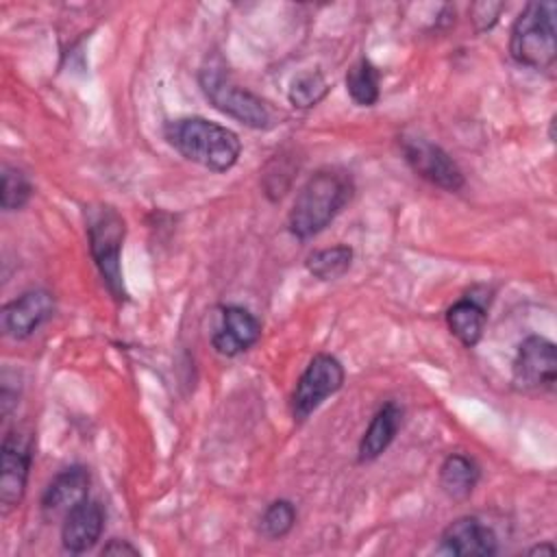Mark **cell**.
<instances>
[{
    "instance_id": "1",
    "label": "cell",
    "mask_w": 557,
    "mask_h": 557,
    "mask_svg": "<svg viewBox=\"0 0 557 557\" xmlns=\"http://www.w3.org/2000/svg\"><path fill=\"white\" fill-rule=\"evenodd\" d=\"M352 178L342 168H322L311 174L287 215L289 233L298 239H311L324 231L352 196Z\"/></svg>"
},
{
    "instance_id": "2",
    "label": "cell",
    "mask_w": 557,
    "mask_h": 557,
    "mask_svg": "<svg viewBox=\"0 0 557 557\" xmlns=\"http://www.w3.org/2000/svg\"><path fill=\"white\" fill-rule=\"evenodd\" d=\"M163 135L181 157L211 172L231 170L242 154L237 133L207 117L191 115L172 120L163 126Z\"/></svg>"
},
{
    "instance_id": "3",
    "label": "cell",
    "mask_w": 557,
    "mask_h": 557,
    "mask_svg": "<svg viewBox=\"0 0 557 557\" xmlns=\"http://www.w3.org/2000/svg\"><path fill=\"white\" fill-rule=\"evenodd\" d=\"M557 4L529 2L516 17L509 35V54L516 63L548 70L557 59Z\"/></svg>"
},
{
    "instance_id": "4",
    "label": "cell",
    "mask_w": 557,
    "mask_h": 557,
    "mask_svg": "<svg viewBox=\"0 0 557 557\" xmlns=\"http://www.w3.org/2000/svg\"><path fill=\"white\" fill-rule=\"evenodd\" d=\"M85 224H87L89 252L100 272V278L107 285L109 294L117 302H124L126 289L122 278L120 255L126 237V222L115 207L96 205L85 211Z\"/></svg>"
},
{
    "instance_id": "5",
    "label": "cell",
    "mask_w": 557,
    "mask_h": 557,
    "mask_svg": "<svg viewBox=\"0 0 557 557\" xmlns=\"http://www.w3.org/2000/svg\"><path fill=\"white\" fill-rule=\"evenodd\" d=\"M198 83L207 96V100L222 113L235 117L244 126L250 128H268L272 117L265 102L248 91L246 87L237 85L222 65L209 63L200 70Z\"/></svg>"
},
{
    "instance_id": "6",
    "label": "cell",
    "mask_w": 557,
    "mask_h": 557,
    "mask_svg": "<svg viewBox=\"0 0 557 557\" xmlns=\"http://www.w3.org/2000/svg\"><path fill=\"white\" fill-rule=\"evenodd\" d=\"M346 379L344 366L337 357L320 352L300 374L292 394V416L296 422H305L329 396L342 389Z\"/></svg>"
},
{
    "instance_id": "7",
    "label": "cell",
    "mask_w": 557,
    "mask_h": 557,
    "mask_svg": "<svg viewBox=\"0 0 557 557\" xmlns=\"http://www.w3.org/2000/svg\"><path fill=\"white\" fill-rule=\"evenodd\" d=\"M511 383L518 392H553L557 383V348L548 337L529 335L520 342Z\"/></svg>"
},
{
    "instance_id": "8",
    "label": "cell",
    "mask_w": 557,
    "mask_h": 557,
    "mask_svg": "<svg viewBox=\"0 0 557 557\" xmlns=\"http://www.w3.org/2000/svg\"><path fill=\"white\" fill-rule=\"evenodd\" d=\"M400 152L407 165L431 185L446 191H459L463 187L466 178L457 161L442 146L429 141L426 137L403 135Z\"/></svg>"
},
{
    "instance_id": "9",
    "label": "cell",
    "mask_w": 557,
    "mask_h": 557,
    "mask_svg": "<svg viewBox=\"0 0 557 557\" xmlns=\"http://www.w3.org/2000/svg\"><path fill=\"white\" fill-rule=\"evenodd\" d=\"M33 463V437L24 431H9L0 455V505L2 513L15 509L26 492Z\"/></svg>"
},
{
    "instance_id": "10",
    "label": "cell",
    "mask_w": 557,
    "mask_h": 557,
    "mask_svg": "<svg viewBox=\"0 0 557 557\" xmlns=\"http://www.w3.org/2000/svg\"><path fill=\"white\" fill-rule=\"evenodd\" d=\"M54 313V296L48 289H28L2 307L4 335L13 339L30 337Z\"/></svg>"
},
{
    "instance_id": "11",
    "label": "cell",
    "mask_w": 557,
    "mask_h": 557,
    "mask_svg": "<svg viewBox=\"0 0 557 557\" xmlns=\"http://www.w3.org/2000/svg\"><path fill=\"white\" fill-rule=\"evenodd\" d=\"M440 553L457 557H492L498 553V537L494 529L476 516H461L442 531Z\"/></svg>"
},
{
    "instance_id": "12",
    "label": "cell",
    "mask_w": 557,
    "mask_h": 557,
    "mask_svg": "<svg viewBox=\"0 0 557 557\" xmlns=\"http://www.w3.org/2000/svg\"><path fill=\"white\" fill-rule=\"evenodd\" d=\"M89 470L85 466L63 468L41 494V513L46 518L67 516L74 507L89 498Z\"/></svg>"
},
{
    "instance_id": "13",
    "label": "cell",
    "mask_w": 557,
    "mask_h": 557,
    "mask_svg": "<svg viewBox=\"0 0 557 557\" xmlns=\"http://www.w3.org/2000/svg\"><path fill=\"white\" fill-rule=\"evenodd\" d=\"M261 337V322L239 305L222 307V324L211 337L215 352L224 357H235L250 346H255Z\"/></svg>"
},
{
    "instance_id": "14",
    "label": "cell",
    "mask_w": 557,
    "mask_h": 557,
    "mask_svg": "<svg viewBox=\"0 0 557 557\" xmlns=\"http://www.w3.org/2000/svg\"><path fill=\"white\" fill-rule=\"evenodd\" d=\"M104 529V509L98 500H83L74 507L61 527V544L67 553H87L96 546Z\"/></svg>"
},
{
    "instance_id": "15",
    "label": "cell",
    "mask_w": 557,
    "mask_h": 557,
    "mask_svg": "<svg viewBox=\"0 0 557 557\" xmlns=\"http://www.w3.org/2000/svg\"><path fill=\"white\" fill-rule=\"evenodd\" d=\"M400 424H403V407L398 403L387 400L383 407H379V411L372 416L368 429L359 440L357 461L370 463L379 459L394 442L396 433L400 431Z\"/></svg>"
},
{
    "instance_id": "16",
    "label": "cell",
    "mask_w": 557,
    "mask_h": 557,
    "mask_svg": "<svg viewBox=\"0 0 557 557\" xmlns=\"http://www.w3.org/2000/svg\"><path fill=\"white\" fill-rule=\"evenodd\" d=\"M487 322V311H485V300H479L476 296H466L457 300L455 305L448 307L446 311V324L448 331L466 346L474 348L485 331Z\"/></svg>"
},
{
    "instance_id": "17",
    "label": "cell",
    "mask_w": 557,
    "mask_h": 557,
    "mask_svg": "<svg viewBox=\"0 0 557 557\" xmlns=\"http://www.w3.org/2000/svg\"><path fill=\"white\" fill-rule=\"evenodd\" d=\"M479 479V463L463 453L448 455L440 466V487L453 500H466L474 492Z\"/></svg>"
},
{
    "instance_id": "18",
    "label": "cell",
    "mask_w": 557,
    "mask_h": 557,
    "mask_svg": "<svg viewBox=\"0 0 557 557\" xmlns=\"http://www.w3.org/2000/svg\"><path fill=\"white\" fill-rule=\"evenodd\" d=\"M381 72L370 59H359L346 72V91L359 107L376 104L381 96Z\"/></svg>"
},
{
    "instance_id": "19",
    "label": "cell",
    "mask_w": 557,
    "mask_h": 557,
    "mask_svg": "<svg viewBox=\"0 0 557 557\" xmlns=\"http://www.w3.org/2000/svg\"><path fill=\"white\" fill-rule=\"evenodd\" d=\"M352 257H355V252L348 244H337V246H329V248H320V250L311 252L307 257L305 265L313 278L335 281L350 270Z\"/></svg>"
},
{
    "instance_id": "20",
    "label": "cell",
    "mask_w": 557,
    "mask_h": 557,
    "mask_svg": "<svg viewBox=\"0 0 557 557\" xmlns=\"http://www.w3.org/2000/svg\"><path fill=\"white\" fill-rule=\"evenodd\" d=\"M329 94V83L320 70H307L298 74L287 89V100L296 109H311Z\"/></svg>"
},
{
    "instance_id": "21",
    "label": "cell",
    "mask_w": 557,
    "mask_h": 557,
    "mask_svg": "<svg viewBox=\"0 0 557 557\" xmlns=\"http://www.w3.org/2000/svg\"><path fill=\"white\" fill-rule=\"evenodd\" d=\"M33 196L30 178L15 165L4 163L0 170V207L4 211H20Z\"/></svg>"
},
{
    "instance_id": "22",
    "label": "cell",
    "mask_w": 557,
    "mask_h": 557,
    "mask_svg": "<svg viewBox=\"0 0 557 557\" xmlns=\"http://www.w3.org/2000/svg\"><path fill=\"white\" fill-rule=\"evenodd\" d=\"M294 524H296V507L287 498L272 500L259 518V531L268 540L285 537L294 529Z\"/></svg>"
},
{
    "instance_id": "23",
    "label": "cell",
    "mask_w": 557,
    "mask_h": 557,
    "mask_svg": "<svg viewBox=\"0 0 557 557\" xmlns=\"http://www.w3.org/2000/svg\"><path fill=\"white\" fill-rule=\"evenodd\" d=\"M505 9V4L503 2H474L472 7H470V20H472V24H474V28L476 30H490L496 22H498V15H500V11Z\"/></svg>"
},
{
    "instance_id": "24",
    "label": "cell",
    "mask_w": 557,
    "mask_h": 557,
    "mask_svg": "<svg viewBox=\"0 0 557 557\" xmlns=\"http://www.w3.org/2000/svg\"><path fill=\"white\" fill-rule=\"evenodd\" d=\"M100 555H117V557H122V555H133V557H137V555H139V548L133 546L128 540L111 537V540L102 546Z\"/></svg>"
},
{
    "instance_id": "25",
    "label": "cell",
    "mask_w": 557,
    "mask_h": 557,
    "mask_svg": "<svg viewBox=\"0 0 557 557\" xmlns=\"http://www.w3.org/2000/svg\"><path fill=\"white\" fill-rule=\"evenodd\" d=\"M527 555H555V544L553 542H542V544H535L533 548L527 550Z\"/></svg>"
}]
</instances>
